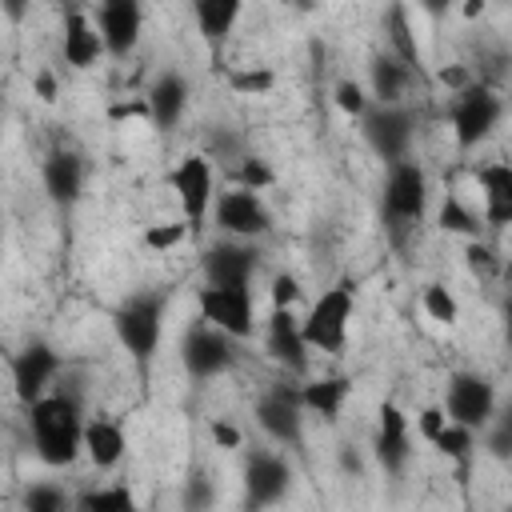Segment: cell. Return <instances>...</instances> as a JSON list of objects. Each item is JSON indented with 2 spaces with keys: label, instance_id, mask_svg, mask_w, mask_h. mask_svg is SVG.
<instances>
[{
  "label": "cell",
  "instance_id": "6da1fadb",
  "mask_svg": "<svg viewBox=\"0 0 512 512\" xmlns=\"http://www.w3.org/2000/svg\"><path fill=\"white\" fill-rule=\"evenodd\" d=\"M84 412L72 392H44L28 404L32 448L48 468H68L84 452Z\"/></svg>",
  "mask_w": 512,
  "mask_h": 512
},
{
  "label": "cell",
  "instance_id": "7a4b0ae2",
  "mask_svg": "<svg viewBox=\"0 0 512 512\" xmlns=\"http://www.w3.org/2000/svg\"><path fill=\"white\" fill-rule=\"evenodd\" d=\"M424 212H428V176H424V168L412 156L388 164L384 192H380V216H384L388 236L400 244L424 220Z\"/></svg>",
  "mask_w": 512,
  "mask_h": 512
},
{
  "label": "cell",
  "instance_id": "3957f363",
  "mask_svg": "<svg viewBox=\"0 0 512 512\" xmlns=\"http://www.w3.org/2000/svg\"><path fill=\"white\" fill-rule=\"evenodd\" d=\"M164 308H168L164 292L144 288V292L124 296V300L116 304V312H112L116 340L128 348V356H132L140 368H148L152 356H156V348H160V336H164Z\"/></svg>",
  "mask_w": 512,
  "mask_h": 512
},
{
  "label": "cell",
  "instance_id": "277c9868",
  "mask_svg": "<svg viewBox=\"0 0 512 512\" xmlns=\"http://www.w3.org/2000/svg\"><path fill=\"white\" fill-rule=\"evenodd\" d=\"M352 308H356V288H352L348 280L324 288V292L312 300L308 316L300 320V324H304V340L312 344V352H332V356L344 352Z\"/></svg>",
  "mask_w": 512,
  "mask_h": 512
},
{
  "label": "cell",
  "instance_id": "5b68a950",
  "mask_svg": "<svg viewBox=\"0 0 512 512\" xmlns=\"http://www.w3.org/2000/svg\"><path fill=\"white\" fill-rule=\"evenodd\" d=\"M500 116H504V100H500L492 88L468 84V88L452 92L448 124H452V136H456V144H460L464 152L476 148V144H484V140L496 132Z\"/></svg>",
  "mask_w": 512,
  "mask_h": 512
},
{
  "label": "cell",
  "instance_id": "8992f818",
  "mask_svg": "<svg viewBox=\"0 0 512 512\" xmlns=\"http://www.w3.org/2000/svg\"><path fill=\"white\" fill-rule=\"evenodd\" d=\"M360 132H364V144H368L384 164H396V160H408V156H412L416 116H412L404 104H372V108L360 116Z\"/></svg>",
  "mask_w": 512,
  "mask_h": 512
},
{
  "label": "cell",
  "instance_id": "52a82bcc",
  "mask_svg": "<svg viewBox=\"0 0 512 512\" xmlns=\"http://www.w3.org/2000/svg\"><path fill=\"white\" fill-rule=\"evenodd\" d=\"M168 184L176 192V204L184 212V224L188 228H200L216 204V172H212V160L204 152H188L180 156V164L168 172Z\"/></svg>",
  "mask_w": 512,
  "mask_h": 512
},
{
  "label": "cell",
  "instance_id": "ba28073f",
  "mask_svg": "<svg viewBox=\"0 0 512 512\" xmlns=\"http://www.w3.org/2000/svg\"><path fill=\"white\" fill-rule=\"evenodd\" d=\"M180 364L192 380H212L236 364V336H228L216 324H196L180 340Z\"/></svg>",
  "mask_w": 512,
  "mask_h": 512
},
{
  "label": "cell",
  "instance_id": "9c48e42d",
  "mask_svg": "<svg viewBox=\"0 0 512 512\" xmlns=\"http://www.w3.org/2000/svg\"><path fill=\"white\" fill-rule=\"evenodd\" d=\"M212 220L224 236H236V240H256V236H268L272 232V212L268 204L260 200L256 188H232V192H220L216 204H212Z\"/></svg>",
  "mask_w": 512,
  "mask_h": 512
},
{
  "label": "cell",
  "instance_id": "30bf717a",
  "mask_svg": "<svg viewBox=\"0 0 512 512\" xmlns=\"http://www.w3.org/2000/svg\"><path fill=\"white\" fill-rule=\"evenodd\" d=\"M200 304V320L224 328L236 340H248L256 332V308H252V292L248 288H228V284H204L196 292Z\"/></svg>",
  "mask_w": 512,
  "mask_h": 512
},
{
  "label": "cell",
  "instance_id": "8fae6325",
  "mask_svg": "<svg viewBox=\"0 0 512 512\" xmlns=\"http://www.w3.org/2000/svg\"><path fill=\"white\" fill-rule=\"evenodd\" d=\"M444 408L456 424H468L480 432L496 416V384L480 372H452L444 388Z\"/></svg>",
  "mask_w": 512,
  "mask_h": 512
},
{
  "label": "cell",
  "instance_id": "7c38bea8",
  "mask_svg": "<svg viewBox=\"0 0 512 512\" xmlns=\"http://www.w3.org/2000/svg\"><path fill=\"white\" fill-rule=\"evenodd\" d=\"M256 424L276 440V444H288V448H300L304 444V404H300V392L296 388H268L260 400H256Z\"/></svg>",
  "mask_w": 512,
  "mask_h": 512
},
{
  "label": "cell",
  "instance_id": "4fadbf2b",
  "mask_svg": "<svg viewBox=\"0 0 512 512\" xmlns=\"http://www.w3.org/2000/svg\"><path fill=\"white\" fill-rule=\"evenodd\" d=\"M292 488V464L280 452H252L244 460V504L268 508L280 504Z\"/></svg>",
  "mask_w": 512,
  "mask_h": 512
},
{
  "label": "cell",
  "instance_id": "5bb4252c",
  "mask_svg": "<svg viewBox=\"0 0 512 512\" xmlns=\"http://www.w3.org/2000/svg\"><path fill=\"white\" fill-rule=\"evenodd\" d=\"M96 28H100L112 60L132 56L140 44V32H144V0H100Z\"/></svg>",
  "mask_w": 512,
  "mask_h": 512
},
{
  "label": "cell",
  "instance_id": "9a60e30c",
  "mask_svg": "<svg viewBox=\"0 0 512 512\" xmlns=\"http://www.w3.org/2000/svg\"><path fill=\"white\" fill-rule=\"evenodd\" d=\"M264 352H268L280 368H288V372H308V352H312V344L304 340V324L296 320L292 308H276V304H272V312H268V320H264Z\"/></svg>",
  "mask_w": 512,
  "mask_h": 512
},
{
  "label": "cell",
  "instance_id": "2e32d148",
  "mask_svg": "<svg viewBox=\"0 0 512 512\" xmlns=\"http://www.w3.org/2000/svg\"><path fill=\"white\" fill-rule=\"evenodd\" d=\"M204 280L208 284H228V288H248L252 284V276H256V268H260V252L248 244V240H236V236H228V240H220V244H212L208 252H204Z\"/></svg>",
  "mask_w": 512,
  "mask_h": 512
},
{
  "label": "cell",
  "instance_id": "e0dca14e",
  "mask_svg": "<svg viewBox=\"0 0 512 512\" xmlns=\"http://www.w3.org/2000/svg\"><path fill=\"white\" fill-rule=\"evenodd\" d=\"M380 424H376V440H372V456L376 464L388 472V476H400L408 468V456H412V424L408 416L400 412V404L384 400L380 404Z\"/></svg>",
  "mask_w": 512,
  "mask_h": 512
},
{
  "label": "cell",
  "instance_id": "ac0fdd59",
  "mask_svg": "<svg viewBox=\"0 0 512 512\" xmlns=\"http://www.w3.org/2000/svg\"><path fill=\"white\" fill-rule=\"evenodd\" d=\"M56 372H60V356H56L52 344H44V340H28V344L12 356V388H16V396H20L24 404L40 400V396L48 392V384H52Z\"/></svg>",
  "mask_w": 512,
  "mask_h": 512
},
{
  "label": "cell",
  "instance_id": "d6986e66",
  "mask_svg": "<svg viewBox=\"0 0 512 512\" xmlns=\"http://www.w3.org/2000/svg\"><path fill=\"white\" fill-rule=\"evenodd\" d=\"M60 56H64V64L76 68V72H84V68H92L100 56H108V44H104V36H100V28H96L92 16H84V12H76V8L64 16V28H60Z\"/></svg>",
  "mask_w": 512,
  "mask_h": 512
},
{
  "label": "cell",
  "instance_id": "ffe728a7",
  "mask_svg": "<svg viewBox=\"0 0 512 512\" xmlns=\"http://www.w3.org/2000/svg\"><path fill=\"white\" fill-rule=\"evenodd\" d=\"M40 184L48 192V200L56 208H72L84 192V160L68 148H56L44 156V168H40Z\"/></svg>",
  "mask_w": 512,
  "mask_h": 512
},
{
  "label": "cell",
  "instance_id": "44dd1931",
  "mask_svg": "<svg viewBox=\"0 0 512 512\" xmlns=\"http://www.w3.org/2000/svg\"><path fill=\"white\" fill-rule=\"evenodd\" d=\"M476 184H480V196H484V224L508 228L512 224V164L508 160L480 164Z\"/></svg>",
  "mask_w": 512,
  "mask_h": 512
},
{
  "label": "cell",
  "instance_id": "7402d4cb",
  "mask_svg": "<svg viewBox=\"0 0 512 512\" xmlns=\"http://www.w3.org/2000/svg\"><path fill=\"white\" fill-rule=\"evenodd\" d=\"M144 100H148V124L160 128V132H168V128L180 124V116L188 108V80L180 72H160L148 84Z\"/></svg>",
  "mask_w": 512,
  "mask_h": 512
},
{
  "label": "cell",
  "instance_id": "603a6c76",
  "mask_svg": "<svg viewBox=\"0 0 512 512\" xmlns=\"http://www.w3.org/2000/svg\"><path fill=\"white\" fill-rule=\"evenodd\" d=\"M124 452H128V440H124V428L116 420L92 416L84 424V456L92 460V468L108 472V468H116L124 460Z\"/></svg>",
  "mask_w": 512,
  "mask_h": 512
},
{
  "label": "cell",
  "instance_id": "cb8c5ba5",
  "mask_svg": "<svg viewBox=\"0 0 512 512\" xmlns=\"http://www.w3.org/2000/svg\"><path fill=\"white\" fill-rule=\"evenodd\" d=\"M240 12H244V0H192L196 32H200V40H204L212 52L232 36Z\"/></svg>",
  "mask_w": 512,
  "mask_h": 512
},
{
  "label": "cell",
  "instance_id": "d4e9b609",
  "mask_svg": "<svg viewBox=\"0 0 512 512\" xmlns=\"http://www.w3.org/2000/svg\"><path fill=\"white\" fill-rule=\"evenodd\" d=\"M408 84H412V68L400 56H392V52L372 56V64H368V88H372V100L376 104H400L404 92H408Z\"/></svg>",
  "mask_w": 512,
  "mask_h": 512
},
{
  "label": "cell",
  "instance_id": "484cf974",
  "mask_svg": "<svg viewBox=\"0 0 512 512\" xmlns=\"http://www.w3.org/2000/svg\"><path fill=\"white\" fill-rule=\"evenodd\" d=\"M348 396H352V380H348V376H324V380H312V384L300 388V404H304V412L324 416L328 424L340 420V408H344Z\"/></svg>",
  "mask_w": 512,
  "mask_h": 512
},
{
  "label": "cell",
  "instance_id": "4316f807",
  "mask_svg": "<svg viewBox=\"0 0 512 512\" xmlns=\"http://www.w3.org/2000/svg\"><path fill=\"white\" fill-rule=\"evenodd\" d=\"M384 32H388L392 56H400L412 72H420L424 52H420V40H416V28H412V20H408V8H404V4H388V12H384Z\"/></svg>",
  "mask_w": 512,
  "mask_h": 512
},
{
  "label": "cell",
  "instance_id": "83f0119b",
  "mask_svg": "<svg viewBox=\"0 0 512 512\" xmlns=\"http://www.w3.org/2000/svg\"><path fill=\"white\" fill-rule=\"evenodd\" d=\"M436 224L444 228V232H452V236H468V240H476L480 236V216L460 200V196H444L440 200V212H436Z\"/></svg>",
  "mask_w": 512,
  "mask_h": 512
},
{
  "label": "cell",
  "instance_id": "f1b7e54d",
  "mask_svg": "<svg viewBox=\"0 0 512 512\" xmlns=\"http://www.w3.org/2000/svg\"><path fill=\"white\" fill-rule=\"evenodd\" d=\"M224 84L236 92V96H268L276 88V72L268 64H248V68H228L224 72Z\"/></svg>",
  "mask_w": 512,
  "mask_h": 512
},
{
  "label": "cell",
  "instance_id": "f546056e",
  "mask_svg": "<svg viewBox=\"0 0 512 512\" xmlns=\"http://www.w3.org/2000/svg\"><path fill=\"white\" fill-rule=\"evenodd\" d=\"M20 508L24 512H68V508H76V496H68L60 484H52V480H40V484H32L24 496H20Z\"/></svg>",
  "mask_w": 512,
  "mask_h": 512
},
{
  "label": "cell",
  "instance_id": "4dcf8cb0",
  "mask_svg": "<svg viewBox=\"0 0 512 512\" xmlns=\"http://www.w3.org/2000/svg\"><path fill=\"white\" fill-rule=\"evenodd\" d=\"M76 508H80V512H132V508H136V496H132L124 484H112V488L80 492V496H76Z\"/></svg>",
  "mask_w": 512,
  "mask_h": 512
},
{
  "label": "cell",
  "instance_id": "1f68e13d",
  "mask_svg": "<svg viewBox=\"0 0 512 512\" xmlns=\"http://www.w3.org/2000/svg\"><path fill=\"white\" fill-rule=\"evenodd\" d=\"M432 448H436L440 456L456 460V464H468V456H472V448H476V428L448 420V424H444V432L432 440Z\"/></svg>",
  "mask_w": 512,
  "mask_h": 512
},
{
  "label": "cell",
  "instance_id": "d6a6232c",
  "mask_svg": "<svg viewBox=\"0 0 512 512\" xmlns=\"http://www.w3.org/2000/svg\"><path fill=\"white\" fill-rule=\"evenodd\" d=\"M420 308L428 312V320H436V324H456L460 320V304H456V296L444 288V284H424V292H420Z\"/></svg>",
  "mask_w": 512,
  "mask_h": 512
},
{
  "label": "cell",
  "instance_id": "836d02e7",
  "mask_svg": "<svg viewBox=\"0 0 512 512\" xmlns=\"http://www.w3.org/2000/svg\"><path fill=\"white\" fill-rule=\"evenodd\" d=\"M484 448H488L496 460H512V404L496 408V416H492V424H488Z\"/></svg>",
  "mask_w": 512,
  "mask_h": 512
},
{
  "label": "cell",
  "instance_id": "e575fe53",
  "mask_svg": "<svg viewBox=\"0 0 512 512\" xmlns=\"http://www.w3.org/2000/svg\"><path fill=\"white\" fill-rule=\"evenodd\" d=\"M332 104L344 112V116H352V120H360L372 104H368V92L356 84V80H340L336 88H332Z\"/></svg>",
  "mask_w": 512,
  "mask_h": 512
},
{
  "label": "cell",
  "instance_id": "d590c367",
  "mask_svg": "<svg viewBox=\"0 0 512 512\" xmlns=\"http://www.w3.org/2000/svg\"><path fill=\"white\" fill-rule=\"evenodd\" d=\"M236 184H240V188H256V192H264V188L276 184V172H272L268 160H260V156H244L240 168H236Z\"/></svg>",
  "mask_w": 512,
  "mask_h": 512
},
{
  "label": "cell",
  "instance_id": "8d00e7d4",
  "mask_svg": "<svg viewBox=\"0 0 512 512\" xmlns=\"http://www.w3.org/2000/svg\"><path fill=\"white\" fill-rule=\"evenodd\" d=\"M184 236H188V224H148V228H144V248L168 252V248H176Z\"/></svg>",
  "mask_w": 512,
  "mask_h": 512
},
{
  "label": "cell",
  "instance_id": "74e56055",
  "mask_svg": "<svg viewBox=\"0 0 512 512\" xmlns=\"http://www.w3.org/2000/svg\"><path fill=\"white\" fill-rule=\"evenodd\" d=\"M464 260H468L472 276H492V272L500 268L496 252H492L488 244H480V236H476V240H468V248H464Z\"/></svg>",
  "mask_w": 512,
  "mask_h": 512
},
{
  "label": "cell",
  "instance_id": "f35d334b",
  "mask_svg": "<svg viewBox=\"0 0 512 512\" xmlns=\"http://www.w3.org/2000/svg\"><path fill=\"white\" fill-rule=\"evenodd\" d=\"M268 296H272L276 308H292V304L300 300V280H296L292 272H276L272 284H268Z\"/></svg>",
  "mask_w": 512,
  "mask_h": 512
},
{
  "label": "cell",
  "instance_id": "ab89813d",
  "mask_svg": "<svg viewBox=\"0 0 512 512\" xmlns=\"http://www.w3.org/2000/svg\"><path fill=\"white\" fill-rule=\"evenodd\" d=\"M452 416H448V408L444 404H428V408H420V416H416V432L432 444L440 432H444V424H448Z\"/></svg>",
  "mask_w": 512,
  "mask_h": 512
},
{
  "label": "cell",
  "instance_id": "60d3db41",
  "mask_svg": "<svg viewBox=\"0 0 512 512\" xmlns=\"http://www.w3.org/2000/svg\"><path fill=\"white\" fill-rule=\"evenodd\" d=\"M216 496H212V484L204 476H188L184 480V492H180V504L184 508H208Z\"/></svg>",
  "mask_w": 512,
  "mask_h": 512
},
{
  "label": "cell",
  "instance_id": "b9f144b4",
  "mask_svg": "<svg viewBox=\"0 0 512 512\" xmlns=\"http://www.w3.org/2000/svg\"><path fill=\"white\" fill-rule=\"evenodd\" d=\"M208 436H212L216 448H228V452L244 444V432H240L236 424H228V420H212V424H208Z\"/></svg>",
  "mask_w": 512,
  "mask_h": 512
},
{
  "label": "cell",
  "instance_id": "7bdbcfd3",
  "mask_svg": "<svg viewBox=\"0 0 512 512\" xmlns=\"http://www.w3.org/2000/svg\"><path fill=\"white\" fill-rule=\"evenodd\" d=\"M436 80H440L448 92H460V88H468V84H472L468 68H460V64H452V68H440V72H436Z\"/></svg>",
  "mask_w": 512,
  "mask_h": 512
},
{
  "label": "cell",
  "instance_id": "ee69618b",
  "mask_svg": "<svg viewBox=\"0 0 512 512\" xmlns=\"http://www.w3.org/2000/svg\"><path fill=\"white\" fill-rule=\"evenodd\" d=\"M32 88H36V96H40L44 104H52V100H56V76H52V72H36Z\"/></svg>",
  "mask_w": 512,
  "mask_h": 512
},
{
  "label": "cell",
  "instance_id": "f6af8a7d",
  "mask_svg": "<svg viewBox=\"0 0 512 512\" xmlns=\"http://www.w3.org/2000/svg\"><path fill=\"white\" fill-rule=\"evenodd\" d=\"M0 8L8 16V24H24V16L32 12V0H0Z\"/></svg>",
  "mask_w": 512,
  "mask_h": 512
},
{
  "label": "cell",
  "instance_id": "bcb514c9",
  "mask_svg": "<svg viewBox=\"0 0 512 512\" xmlns=\"http://www.w3.org/2000/svg\"><path fill=\"white\" fill-rule=\"evenodd\" d=\"M420 4V12L428 16V20H440V16H448V8L456 4V0H416Z\"/></svg>",
  "mask_w": 512,
  "mask_h": 512
},
{
  "label": "cell",
  "instance_id": "7dc6e473",
  "mask_svg": "<svg viewBox=\"0 0 512 512\" xmlns=\"http://www.w3.org/2000/svg\"><path fill=\"white\" fill-rule=\"evenodd\" d=\"M340 468H344V472H360V456L344 448V452H340Z\"/></svg>",
  "mask_w": 512,
  "mask_h": 512
},
{
  "label": "cell",
  "instance_id": "c3c4849f",
  "mask_svg": "<svg viewBox=\"0 0 512 512\" xmlns=\"http://www.w3.org/2000/svg\"><path fill=\"white\" fill-rule=\"evenodd\" d=\"M484 4H488V0H464V4H460V12H464L468 20H476V16L484 12Z\"/></svg>",
  "mask_w": 512,
  "mask_h": 512
},
{
  "label": "cell",
  "instance_id": "681fc988",
  "mask_svg": "<svg viewBox=\"0 0 512 512\" xmlns=\"http://www.w3.org/2000/svg\"><path fill=\"white\" fill-rule=\"evenodd\" d=\"M504 336H508V344H512V300L504 304Z\"/></svg>",
  "mask_w": 512,
  "mask_h": 512
},
{
  "label": "cell",
  "instance_id": "f907efd6",
  "mask_svg": "<svg viewBox=\"0 0 512 512\" xmlns=\"http://www.w3.org/2000/svg\"><path fill=\"white\" fill-rule=\"evenodd\" d=\"M292 4H296V8H300V12H308V8H316V4H320V0H292Z\"/></svg>",
  "mask_w": 512,
  "mask_h": 512
},
{
  "label": "cell",
  "instance_id": "816d5d0a",
  "mask_svg": "<svg viewBox=\"0 0 512 512\" xmlns=\"http://www.w3.org/2000/svg\"><path fill=\"white\" fill-rule=\"evenodd\" d=\"M508 508H512V504H508Z\"/></svg>",
  "mask_w": 512,
  "mask_h": 512
}]
</instances>
